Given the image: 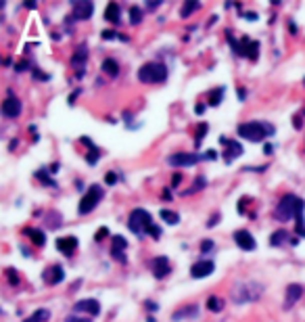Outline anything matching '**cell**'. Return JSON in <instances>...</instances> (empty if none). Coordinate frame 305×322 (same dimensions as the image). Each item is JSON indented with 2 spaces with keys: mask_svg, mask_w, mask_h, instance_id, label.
Segmentation results:
<instances>
[{
  "mask_svg": "<svg viewBox=\"0 0 305 322\" xmlns=\"http://www.w3.org/2000/svg\"><path fill=\"white\" fill-rule=\"evenodd\" d=\"M142 21V9L140 7H130V23L132 26H138Z\"/></svg>",
  "mask_w": 305,
  "mask_h": 322,
  "instance_id": "4dcf8cb0",
  "label": "cell"
},
{
  "mask_svg": "<svg viewBox=\"0 0 305 322\" xmlns=\"http://www.w3.org/2000/svg\"><path fill=\"white\" fill-rule=\"evenodd\" d=\"M36 178H38V180H42L46 186H52V188H56V182L52 180V178H48V176H46V170H40V172H36Z\"/></svg>",
  "mask_w": 305,
  "mask_h": 322,
  "instance_id": "e575fe53",
  "label": "cell"
},
{
  "mask_svg": "<svg viewBox=\"0 0 305 322\" xmlns=\"http://www.w3.org/2000/svg\"><path fill=\"white\" fill-rule=\"evenodd\" d=\"M150 226H152V216H150L146 209L138 207V209H134V211L130 213V220H128V228H130L134 234L144 236Z\"/></svg>",
  "mask_w": 305,
  "mask_h": 322,
  "instance_id": "5b68a950",
  "label": "cell"
},
{
  "mask_svg": "<svg viewBox=\"0 0 305 322\" xmlns=\"http://www.w3.org/2000/svg\"><path fill=\"white\" fill-rule=\"evenodd\" d=\"M161 220L166 222V224H170V226H176V224H180V216L176 211H170V209H161Z\"/></svg>",
  "mask_w": 305,
  "mask_h": 322,
  "instance_id": "4316f807",
  "label": "cell"
},
{
  "mask_svg": "<svg viewBox=\"0 0 305 322\" xmlns=\"http://www.w3.org/2000/svg\"><path fill=\"white\" fill-rule=\"evenodd\" d=\"M216 270V264L211 259H203V261H196V264H192L190 268V276L192 278H207L209 274H214Z\"/></svg>",
  "mask_w": 305,
  "mask_h": 322,
  "instance_id": "8fae6325",
  "label": "cell"
},
{
  "mask_svg": "<svg viewBox=\"0 0 305 322\" xmlns=\"http://www.w3.org/2000/svg\"><path fill=\"white\" fill-rule=\"evenodd\" d=\"M102 199V188L98 186V184H92L90 188H88V193L82 197V201H80V205H78V211L84 216V213H90L92 209H94L96 205H98V201Z\"/></svg>",
  "mask_w": 305,
  "mask_h": 322,
  "instance_id": "8992f818",
  "label": "cell"
},
{
  "mask_svg": "<svg viewBox=\"0 0 305 322\" xmlns=\"http://www.w3.org/2000/svg\"><path fill=\"white\" fill-rule=\"evenodd\" d=\"M238 97H240V101H244V97H247V90L240 88V90H238Z\"/></svg>",
  "mask_w": 305,
  "mask_h": 322,
  "instance_id": "11a10c76",
  "label": "cell"
},
{
  "mask_svg": "<svg viewBox=\"0 0 305 322\" xmlns=\"http://www.w3.org/2000/svg\"><path fill=\"white\" fill-rule=\"evenodd\" d=\"M86 61H88V46L80 44L76 49V53H74V57H72V67L78 69V74H82V71H84L82 67L86 65Z\"/></svg>",
  "mask_w": 305,
  "mask_h": 322,
  "instance_id": "e0dca14e",
  "label": "cell"
},
{
  "mask_svg": "<svg viewBox=\"0 0 305 322\" xmlns=\"http://www.w3.org/2000/svg\"><path fill=\"white\" fill-rule=\"evenodd\" d=\"M78 238L76 236H61V238H56V249L61 251L63 255H67V257H72L76 251H78Z\"/></svg>",
  "mask_w": 305,
  "mask_h": 322,
  "instance_id": "7c38bea8",
  "label": "cell"
},
{
  "mask_svg": "<svg viewBox=\"0 0 305 322\" xmlns=\"http://www.w3.org/2000/svg\"><path fill=\"white\" fill-rule=\"evenodd\" d=\"M276 128L266 122H244L238 126V136L251 142H262L266 136H272Z\"/></svg>",
  "mask_w": 305,
  "mask_h": 322,
  "instance_id": "7a4b0ae2",
  "label": "cell"
},
{
  "mask_svg": "<svg viewBox=\"0 0 305 322\" xmlns=\"http://www.w3.org/2000/svg\"><path fill=\"white\" fill-rule=\"evenodd\" d=\"M232 236H234V243H236L242 251H255L257 243H255V238H253V234L249 230H236Z\"/></svg>",
  "mask_w": 305,
  "mask_h": 322,
  "instance_id": "30bf717a",
  "label": "cell"
},
{
  "mask_svg": "<svg viewBox=\"0 0 305 322\" xmlns=\"http://www.w3.org/2000/svg\"><path fill=\"white\" fill-rule=\"evenodd\" d=\"M32 74L36 76L38 80H50V76H48V74H42V71H40L38 67H34V69H32Z\"/></svg>",
  "mask_w": 305,
  "mask_h": 322,
  "instance_id": "7bdbcfd3",
  "label": "cell"
},
{
  "mask_svg": "<svg viewBox=\"0 0 305 322\" xmlns=\"http://www.w3.org/2000/svg\"><path fill=\"white\" fill-rule=\"evenodd\" d=\"M196 9H201V3H196V0H188V3H184V7L180 9V15L182 17H190V13H194Z\"/></svg>",
  "mask_w": 305,
  "mask_h": 322,
  "instance_id": "83f0119b",
  "label": "cell"
},
{
  "mask_svg": "<svg viewBox=\"0 0 305 322\" xmlns=\"http://www.w3.org/2000/svg\"><path fill=\"white\" fill-rule=\"evenodd\" d=\"M146 307L150 309V312H155V309H157V303H150V301H146Z\"/></svg>",
  "mask_w": 305,
  "mask_h": 322,
  "instance_id": "9f6ffc18",
  "label": "cell"
},
{
  "mask_svg": "<svg viewBox=\"0 0 305 322\" xmlns=\"http://www.w3.org/2000/svg\"><path fill=\"white\" fill-rule=\"evenodd\" d=\"M104 182H107V184H115V182H117V174H115V172H109L107 176H104Z\"/></svg>",
  "mask_w": 305,
  "mask_h": 322,
  "instance_id": "ee69618b",
  "label": "cell"
},
{
  "mask_svg": "<svg viewBox=\"0 0 305 322\" xmlns=\"http://www.w3.org/2000/svg\"><path fill=\"white\" fill-rule=\"evenodd\" d=\"M74 13H72V17L74 19H78V21H82V19H90L92 17V13H94V5L90 3V0H74Z\"/></svg>",
  "mask_w": 305,
  "mask_h": 322,
  "instance_id": "9c48e42d",
  "label": "cell"
},
{
  "mask_svg": "<svg viewBox=\"0 0 305 322\" xmlns=\"http://www.w3.org/2000/svg\"><path fill=\"white\" fill-rule=\"evenodd\" d=\"M286 238H288V232H286V230H276V232L272 234V238H270V243H272L274 247H278V245H284Z\"/></svg>",
  "mask_w": 305,
  "mask_h": 322,
  "instance_id": "f1b7e54d",
  "label": "cell"
},
{
  "mask_svg": "<svg viewBox=\"0 0 305 322\" xmlns=\"http://www.w3.org/2000/svg\"><path fill=\"white\" fill-rule=\"evenodd\" d=\"M244 19H247V21H257V13H247V15H244Z\"/></svg>",
  "mask_w": 305,
  "mask_h": 322,
  "instance_id": "db71d44e",
  "label": "cell"
},
{
  "mask_svg": "<svg viewBox=\"0 0 305 322\" xmlns=\"http://www.w3.org/2000/svg\"><path fill=\"white\" fill-rule=\"evenodd\" d=\"M264 153H266V155L272 153V145H266V147H264Z\"/></svg>",
  "mask_w": 305,
  "mask_h": 322,
  "instance_id": "91938a15",
  "label": "cell"
},
{
  "mask_svg": "<svg viewBox=\"0 0 305 322\" xmlns=\"http://www.w3.org/2000/svg\"><path fill=\"white\" fill-rule=\"evenodd\" d=\"M146 322H157V320H155V318H152V316H148V320H146Z\"/></svg>",
  "mask_w": 305,
  "mask_h": 322,
  "instance_id": "6125c7cd",
  "label": "cell"
},
{
  "mask_svg": "<svg viewBox=\"0 0 305 322\" xmlns=\"http://www.w3.org/2000/svg\"><path fill=\"white\" fill-rule=\"evenodd\" d=\"M113 247H120V249H126V247H128V241H126L124 236H120V234H117V236H113Z\"/></svg>",
  "mask_w": 305,
  "mask_h": 322,
  "instance_id": "74e56055",
  "label": "cell"
},
{
  "mask_svg": "<svg viewBox=\"0 0 305 322\" xmlns=\"http://www.w3.org/2000/svg\"><path fill=\"white\" fill-rule=\"evenodd\" d=\"M42 278H44L46 284H58L65 278V272H63V268L58 266V264H52V266H48V268L44 270Z\"/></svg>",
  "mask_w": 305,
  "mask_h": 322,
  "instance_id": "5bb4252c",
  "label": "cell"
},
{
  "mask_svg": "<svg viewBox=\"0 0 305 322\" xmlns=\"http://www.w3.org/2000/svg\"><path fill=\"white\" fill-rule=\"evenodd\" d=\"M23 234H26L36 247H44V243H46V234L42 230H38V228H26Z\"/></svg>",
  "mask_w": 305,
  "mask_h": 322,
  "instance_id": "44dd1931",
  "label": "cell"
},
{
  "mask_svg": "<svg viewBox=\"0 0 305 322\" xmlns=\"http://www.w3.org/2000/svg\"><path fill=\"white\" fill-rule=\"evenodd\" d=\"M168 78V67L163 63H144L138 69V80L144 84H159Z\"/></svg>",
  "mask_w": 305,
  "mask_h": 322,
  "instance_id": "277c9868",
  "label": "cell"
},
{
  "mask_svg": "<svg viewBox=\"0 0 305 322\" xmlns=\"http://www.w3.org/2000/svg\"><path fill=\"white\" fill-rule=\"evenodd\" d=\"M82 142H84V145H88V147H90V151H88V155H86V161H88L90 165H94V163L98 161V157H100V151H98V149H96L94 145H92V140H90V138H86V136L82 138Z\"/></svg>",
  "mask_w": 305,
  "mask_h": 322,
  "instance_id": "603a6c76",
  "label": "cell"
},
{
  "mask_svg": "<svg viewBox=\"0 0 305 322\" xmlns=\"http://www.w3.org/2000/svg\"><path fill=\"white\" fill-rule=\"evenodd\" d=\"M301 295H303V287L297 282H292L286 287V297H284V309H290L292 305H295L299 299H301Z\"/></svg>",
  "mask_w": 305,
  "mask_h": 322,
  "instance_id": "2e32d148",
  "label": "cell"
},
{
  "mask_svg": "<svg viewBox=\"0 0 305 322\" xmlns=\"http://www.w3.org/2000/svg\"><path fill=\"white\" fill-rule=\"evenodd\" d=\"M15 69H17V71H23V69H28V63H26V61H21V63H17V65H15Z\"/></svg>",
  "mask_w": 305,
  "mask_h": 322,
  "instance_id": "f5cc1de1",
  "label": "cell"
},
{
  "mask_svg": "<svg viewBox=\"0 0 305 322\" xmlns=\"http://www.w3.org/2000/svg\"><path fill=\"white\" fill-rule=\"evenodd\" d=\"M201 159H203V155H198V153H184V151H180V153L170 155L168 163L174 165V168H188V165H194Z\"/></svg>",
  "mask_w": 305,
  "mask_h": 322,
  "instance_id": "52a82bcc",
  "label": "cell"
},
{
  "mask_svg": "<svg viewBox=\"0 0 305 322\" xmlns=\"http://www.w3.org/2000/svg\"><path fill=\"white\" fill-rule=\"evenodd\" d=\"M80 92H82L80 88H78V90H74V94H72V97H69V103H72V105H74V103H76V99H78V94H80Z\"/></svg>",
  "mask_w": 305,
  "mask_h": 322,
  "instance_id": "816d5d0a",
  "label": "cell"
},
{
  "mask_svg": "<svg viewBox=\"0 0 305 322\" xmlns=\"http://www.w3.org/2000/svg\"><path fill=\"white\" fill-rule=\"evenodd\" d=\"M262 293H264V284L260 282H236L230 291L234 303H253L260 299Z\"/></svg>",
  "mask_w": 305,
  "mask_h": 322,
  "instance_id": "3957f363",
  "label": "cell"
},
{
  "mask_svg": "<svg viewBox=\"0 0 305 322\" xmlns=\"http://www.w3.org/2000/svg\"><path fill=\"white\" fill-rule=\"evenodd\" d=\"M117 36H120V34L113 32V30H104V32H102V38H104V40H115ZM120 38H122V36H120Z\"/></svg>",
  "mask_w": 305,
  "mask_h": 322,
  "instance_id": "b9f144b4",
  "label": "cell"
},
{
  "mask_svg": "<svg viewBox=\"0 0 305 322\" xmlns=\"http://www.w3.org/2000/svg\"><path fill=\"white\" fill-rule=\"evenodd\" d=\"M4 274H6V278H8V282L13 284V287H17V284L21 282V278H19V274L15 272V268H6V272H4Z\"/></svg>",
  "mask_w": 305,
  "mask_h": 322,
  "instance_id": "836d02e7",
  "label": "cell"
},
{
  "mask_svg": "<svg viewBox=\"0 0 305 322\" xmlns=\"http://www.w3.org/2000/svg\"><path fill=\"white\" fill-rule=\"evenodd\" d=\"M102 71L107 76H111V78H117L120 76V65H117L115 59H104L102 61Z\"/></svg>",
  "mask_w": 305,
  "mask_h": 322,
  "instance_id": "cb8c5ba5",
  "label": "cell"
},
{
  "mask_svg": "<svg viewBox=\"0 0 305 322\" xmlns=\"http://www.w3.org/2000/svg\"><path fill=\"white\" fill-rule=\"evenodd\" d=\"M222 97H224V88H220V90H211L209 94V105H220L222 103Z\"/></svg>",
  "mask_w": 305,
  "mask_h": 322,
  "instance_id": "1f68e13d",
  "label": "cell"
},
{
  "mask_svg": "<svg viewBox=\"0 0 305 322\" xmlns=\"http://www.w3.org/2000/svg\"><path fill=\"white\" fill-rule=\"evenodd\" d=\"M48 172H58V163H52L50 168H48Z\"/></svg>",
  "mask_w": 305,
  "mask_h": 322,
  "instance_id": "94428289",
  "label": "cell"
},
{
  "mask_svg": "<svg viewBox=\"0 0 305 322\" xmlns=\"http://www.w3.org/2000/svg\"><path fill=\"white\" fill-rule=\"evenodd\" d=\"M50 318V312L46 307H40V309H36L32 316H28L23 322H44V320H48Z\"/></svg>",
  "mask_w": 305,
  "mask_h": 322,
  "instance_id": "484cf974",
  "label": "cell"
},
{
  "mask_svg": "<svg viewBox=\"0 0 305 322\" xmlns=\"http://www.w3.org/2000/svg\"><path fill=\"white\" fill-rule=\"evenodd\" d=\"M305 211V201L295 197V195H284L280 199V203L276 205L274 216L278 222H288L292 218H301Z\"/></svg>",
  "mask_w": 305,
  "mask_h": 322,
  "instance_id": "6da1fadb",
  "label": "cell"
},
{
  "mask_svg": "<svg viewBox=\"0 0 305 322\" xmlns=\"http://www.w3.org/2000/svg\"><path fill=\"white\" fill-rule=\"evenodd\" d=\"M150 272H152V276L155 278H166L168 274L172 272V266H170V259L166 257V255H159V257H152L150 259Z\"/></svg>",
  "mask_w": 305,
  "mask_h": 322,
  "instance_id": "ba28073f",
  "label": "cell"
},
{
  "mask_svg": "<svg viewBox=\"0 0 305 322\" xmlns=\"http://www.w3.org/2000/svg\"><path fill=\"white\" fill-rule=\"evenodd\" d=\"M240 44H242V53H244V57H249L251 61H257V57H260V42L257 40H251V38H244L240 40Z\"/></svg>",
  "mask_w": 305,
  "mask_h": 322,
  "instance_id": "d6986e66",
  "label": "cell"
},
{
  "mask_svg": "<svg viewBox=\"0 0 305 322\" xmlns=\"http://www.w3.org/2000/svg\"><path fill=\"white\" fill-rule=\"evenodd\" d=\"M157 7H161V0H157V3H150V0H148V3H146V9H148V11L157 9Z\"/></svg>",
  "mask_w": 305,
  "mask_h": 322,
  "instance_id": "681fc988",
  "label": "cell"
},
{
  "mask_svg": "<svg viewBox=\"0 0 305 322\" xmlns=\"http://www.w3.org/2000/svg\"><path fill=\"white\" fill-rule=\"evenodd\" d=\"M21 109H23V105H21V101H19L17 97H8V99L2 103V115L8 117V119L19 117Z\"/></svg>",
  "mask_w": 305,
  "mask_h": 322,
  "instance_id": "9a60e30c",
  "label": "cell"
},
{
  "mask_svg": "<svg viewBox=\"0 0 305 322\" xmlns=\"http://www.w3.org/2000/svg\"><path fill=\"white\" fill-rule=\"evenodd\" d=\"M220 142L228 147V149L224 151V161H226V163H232L234 159L242 155V145H240V142H236V140H228V138H222Z\"/></svg>",
  "mask_w": 305,
  "mask_h": 322,
  "instance_id": "4fadbf2b",
  "label": "cell"
},
{
  "mask_svg": "<svg viewBox=\"0 0 305 322\" xmlns=\"http://www.w3.org/2000/svg\"><path fill=\"white\" fill-rule=\"evenodd\" d=\"M194 113H196V115H203V113H205V105H203V103H198V105L194 107Z\"/></svg>",
  "mask_w": 305,
  "mask_h": 322,
  "instance_id": "7dc6e473",
  "label": "cell"
},
{
  "mask_svg": "<svg viewBox=\"0 0 305 322\" xmlns=\"http://www.w3.org/2000/svg\"><path fill=\"white\" fill-rule=\"evenodd\" d=\"M268 165H257V168H251V165H247V168H242L244 172H266Z\"/></svg>",
  "mask_w": 305,
  "mask_h": 322,
  "instance_id": "f6af8a7d",
  "label": "cell"
},
{
  "mask_svg": "<svg viewBox=\"0 0 305 322\" xmlns=\"http://www.w3.org/2000/svg\"><path fill=\"white\" fill-rule=\"evenodd\" d=\"M180 182H182V176H180V174H174V178H172V186H174V188L180 186Z\"/></svg>",
  "mask_w": 305,
  "mask_h": 322,
  "instance_id": "bcb514c9",
  "label": "cell"
},
{
  "mask_svg": "<svg viewBox=\"0 0 305 322\" xmlns=\"http://www.w3.org/2000/svg\"><path fill=\"white\" fill-rule=\"evenodd\" d=\"M36 7H38V3H32V0L26 3V9H30V11H36Z\"/></svg>",
  "mask_w": 305,
  "mask_h": 322,
  "instance_id": "f907efd6",
  "label": "cell"
},
{
  "mask_svg": "<svg viewBox=\"0 0 305 322\" xmlns=\"http://www.w3.org/2000/svg\"><path fill=\"white\" fill-rule=\"evenodd\" d=\"M207 130H209V126H207V124H201V126L196 128V138H194V147H196V149L201 147V142L205 140V136H207Z\"/></svg>",
  "mask_w": 305,
  "mask_h": 322,
  "instance_id": "f546056e",
  "label": "cell"
},
{
  "mask_svg": "<svg viewBox=\"0 0 305 322\" xmlns=\"http://www.w3.org/2000/svg\"><path fill=\"white\" fill-rule=\"evenodd\" d=\"M216 222H220V213H216V216H211V220L207 222V226L211 228V226H216Z\"/></svg>",
  "mask_w": 305,
  "mask_h": 322,
  "instance_id": "c3c4849f",
  "label": "cell"
},
{
  "mask_svg": "<svg viewBox=\"0 0 305 322\" xmlns=\"http://www.w3.org/2000/svg\"><path fill=\"white\" fill-rule=\"evenodd\" d=\"M126 249H120V247H111V255H113V259H117L120 264H126L128 261V257H126Z\"/></svg>",
  "mask_w": 305,
  "mask_h": 322,
  "instance_id": "d6a6232c",
  "label": "cell"
},
{
  "mask_svg": "<svg viewBox=\"0 0 305 322\" xmlns=\"http://www.w3.org/2000/svg\"><path fill=\"white\" fill-rule=\"evenodd\" d=\"M76 312H84V314H90V316H98L100 314V303L96 299H82L74 305Z\"/></svg>",
  "mask_w": 305,
  "mask_h": 322,
  "instance_id": "ac0fdd59",
  "label": "cell"
},
{
  "mask_svg": "<svg viewBox=\"0 0 305 322\" xmlns=\"http://www.w3.org/2000/svg\"><path fill=\"white\" fill-rule=\"evenodd\" d=\"M65 322H92V318H84V316H76V314H72V316L65 318Z\"/></svg>",
  "mask_w": 305,
  "mask_h": 322,
  "instance_id": "ab89813d",
  "label": "cell"
},
{
  "mask_svg": "<svg viewBox=\"0 0 305 322\" xmlns=\"http://www.w3.org/2000/svg\"><path fill=\"white\" fill-rule=\"evenodd\" d=\"M216 249V243L211 241V238H205V241H201V253H211Z\"/></svg>",
  "mask_w": 305,
  "mask_h": 322,
  "instance_id": "8d00e7d4",
  "label": "cell"
},
{
  "mask_svg": "<svg viewBox=\"0 0 305 322\" xmlns=\"http://www.w3.org/2000/svg\"><path fill=\"white\" fill-rule=\"evenodd\" d=\"M205 182H207V180H205L203 176H198V178H194V186H192V188H188V190H186V195H192V193H196L198 188H205Z\"/></svg>",
  "mask_w": 305,
  "mask_h": 322,
  "instance_id": "d590c367",
  "label": "cell"
},
{
  "mask_svg": "<svg viewBox=\"0 0 305 322\" xmlns=\"http://www.w3.org/2000/svg\"><path fill=\"white\" fill-rule=\"evenodd\" d=\"M120 13H122V9L117 3H109L107 9H104V19L111 21V23H120Z\"/></svg>",
  "mask_w": 305,
  "mask_h": 322,
  "instance_id": "7402d4cb",
  "label": "cell"
},
{
  "mask_svg": "<svg viewBox=\"0 0 305 322\" xmlns=\"http://www.w3.org/2000/svg\"><path fill=\"white\" fill-rule=\"evenodd\" d=\"M196 316H198V305H196V303H190V305H184V307L176 309L174 316H172V320L180 322V320H184V318H196Z\"/></svg>",
  "mask_w": 305,
  "mask_h": 322,
  "instance_id": "ffe728a7",
  "label": "cell"
},
{
  "mask_svg": "<svg viewBox=\"0 0 305 322\" xmlns=\"http://www.w3.org/2000/svg\"><path fill=\"white\" fill-rule=\"evenodd\" d=\"M107 236H109V228H104V226H102V228H98V230H96L94 241H102V238H107Z\"/></svg>",
  "mask_w": 305,
  "mask_h": 322,
  "instance_id": "f35d334b",
  "label": "cell"
},
{
  "mask_svg": "<svg viewBox=\"0 0 305 322\" xmlns=\"http://www.w3.org/2000/svg\"><path fill=\"white\" fill-rule=\"evenodd\" d=\"M17 145H19V140H10V145H8V149H10V151H13V149H15Z\"/></svg>",
  "mask_w": 305,
  "mask_h": 322,
  "instance_id": "680465c9",
  "label": "cell"
},
{
  "mask_svg": "<svg viewBox=\"0 0 305 322\" xmlns=\"http://www.w3.org/2000/svg\"><path fill=\"white\" fill-rule=\"evenodd\" d=\"M163 199H168V201H172V193H170V190H163Z\"/></svg>",
  "mask_w": 305,
  "mask_h": 322,
  "instance_id": "6f0895ef",
  "label": "cell"
},
{
  "mask_svg": "<svg viewBox=\"0 0 305 322\" xmlns=\"http://www.w3.org/2000/svg\"><path fill=\"white\" fill-rule=\"evenodd\" d=\"M207 309H209V312H214V314L222 312V309H224V299L218 297V295H211L209 299H207Z\"/></svg>",
  "mask_w": 305,
  "mask_h": 322,
  "instance_id": "d4e9b609",
  "label": "cell"
},
{
  "mask_svg": "<svg viewBox=\"0 0 305 322\" xmlns=\"http://www.w3.org/2000/svg\"><path fill=\"white\" fill-rule=\"evenodd\" d=\"M146 234H148V236H152V238H159V236H161V228H159V226L152 224L150 228L146 230Z\"/></svg>",
  "mask_w": 305,
  "mask_h": 322,
  "instance_id": "60d3db41",
  "label": "cell"
}]
</instances>
